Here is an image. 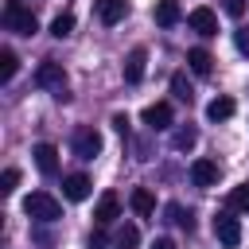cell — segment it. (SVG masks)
Instances as JSON below:
<instances>
[{
  "label": "cell",
  "mask_w": 249,
  "mask_h": 249,
  "mask_svg": "<svg viewBox=\"0 0 249 249\" xmlns=\"http://www.w3.org/2000/svg\"><path fill=\"white\" fill-rule=\"evenodd\" d=\"M23 214L35 218V222H58L62 218V202L54 195H47V191H31L23 198Z\"/></svg>",
  "instance_id": "cell-1"
},
{
  "label": "cell",
  "mask_w": 249,
  "mask_h": 249,
  "mask_svg": "<svg viewBox=\"0 0 249 249\" xmlns=\"http://www.w3.org/2000/svg\"><path fill=\"white\" fill-rule=\"evenodd\" d=\"M35 82H39L43 89H54V97H58V101H70V93H66V70H62V62H54V58L39 62V70H35Z\"/></svg>",
  "instance_id": "cell-2"
},
{
  "label": "cell",
  "mask_w": 249,
  "mask_h": 249,
  "mask_svg": "<svg viewBox=\"0 0 249 249\" xmlns=\"http://www.w3.org/2000/svg\"><path fill=\"white\" fill-rule=\"evenodd\" d=\"M4 27L8 31H16V35H35L39 31V19H35V12H27V8H19L16 0L4 8Z\"/></svg>",
  "instance_id": "cell-3"
},
{
  "label": "cell",
  "mask_w": 249,
  "mask_h": 249,
  "mask_svg": "<svg viewBox=\"0 0 249 249\" xmlns=\"http://www.w3.org/2000/svg\"><path fill=\"white\" fill-rule=\"evenodd\" d=\"M214 237H218L226 249H237V245H241V222L233 218V210H218V214H214Z\"/></svg>",
  "instance_id": "cell-4"
},
{
  "label": "cell",
  "mask_w": 249,
  "mask_h": 249,
  "mask_svg": "<svg viewBox=\"0 0 249 249\" xmlns=\"http://www.w3.org/2000/svg\"><path fill=\"white\" fill-rule=\"evenodd\" d=\"M101 148H105V140H101L97 128L82 124V128L74 132V156H78V160H93V156H101Z\"/></svg>",
  "instance_id": "cell-5"
},
{
  "label": "cell",
  "mask_w": 249,
  "mask_h": 249,
  "mask_svg": "<svg viewBox=\"0 0 249 249\" xmlns=\"http://www.w3.org/2000/svg\"><path fill=\"white\" fill-rule=\"evenodd\" d=\"M140 121H144L152 132H160V128H171V124H175V109H171L167 101H152V105L140 113Z\"/></svg>",
  "instance_id": "cell-6"
},
{
  "label": "cell",
  "mask_w": 249,
  "mask_h": 249,
  "mask_svg": "<svg viewBox=\"0 0 249 249\" xmlns=\"http://www.w3.org/2000/svg\"><path fill=\"white\" fill-rule=\"evenodd\" d=\"M124 82L128 86H136V82H144V70H148V51L144 47H132L128 54H124Z\"/></svg>",
  "instance_id": "cell-7"
},
{
  "label": "cell",
  "mask_w": 249,
  "mask_h": 249,
  "mask_svg": "<svg viewBox=\"0 0 249 249\" xmlns=\"http://www.w3.org/2000/svg\"><path fill=\"white\" fill-rule=\"evenodd\" d=\"M218 175H222V167H218L214 160H195V163H191V183L202 187V191L218 187Z\"/></svg>",
  "instance_id": "cell-8"
},
{
  "label": "cell",
  "mask_w": 249,
  "mask_h": 249,
  "mask_svg": "<svg viewBox=\"0 0 249 249\" xmlns=\"http://www.w3.org/2000/svg\"><path fill=\"white\" fill-rule=\"evenodd\" d=\"M93 16L105 27H113V23H121L128 16V0H93Z\"/></svg>",
  "instance_id": "cell-9"
},
{
  "label": "cell",
  "mask_w": 249,
  "mask_h": 249,
  "mask_svg": "<svg viewBox=\"0 0 249 249\" xmlns=\"http://www.w3.org/2000/svg\"><path fill=\"white\" fill-rule=\"evenodd\" d=\"M187 23H191V31H198L202 39L218 35V16H214L210 8H191V12H187Z\"/></svg>",
  "instance_id": "cell-10"
},
{
  "label": "cell",
  "mask_w": 249,
  "mask_h": 249,
  "mask_svg": "<svg viewBox=\"0 0 249 249\" xmlns=\"http://www.w3.org/2000/svg\"><path fill=\"white\" fill-rule=\"evenodd\" d=\"M89 191H93V183H89V175H82V171H74V175L62 179V195H66L70 202H86Z\"/></svg>",
  "instance_id": "cell-11"
},
{
  "label": "cell",
  "mask_w": 249,
  "mask_h": 249,
  "mask_svg": "<svg viewBox=\"0 0 249 249\" xmlns=\"http://www.w3.org/2000/svg\"><path fill=\"white\" fill-rule=\"evenodd\" d=\"M117 218H121V198L109 191V195L97 198V206H93V222H97V226H109V222H117Z\"/></svg>",
  "instance_id": "cell-12"
},
{
  "label": "cell",
  "mask_w": 249,
  "mask_h": 249,
  "mask_svg": "<svg viewBox=\"0 0 249 249\" xmlns=\"http://www.w3.org/2000/svg\"><path fill=\"white\" fill-rule=\"evenodd\" d=\"M187 66H191L198 78H210V74H214V54H210L206 47H191V51H187Z\"/></svg>",
  "instance_id": "cell-13"
},
{
  "label": "cell",
  "mask_w": 249,
  "mask_h": 249,
  "mask_svg": "<svg viewBox=\"0 0 249 249\" xmlns=\"http://www.w3.org/2000/svg\"><path fill=\"white\" fill-rule=\"evenodd\" d=\"M31 156H35V167H39L43 175H54V171H58V148H54V144H35Z\"/></svg>",
  "instance_id": "cell-14"
},
{
  "label": "cell",
  "mask_w": 249,
  "mask_h": 249,
  "mask_svg": "<svg viewBox=\"0 0 249 249\" xmlns=\"http://www.w3.org/2000/svg\"><path fill=\"white\" fill-rule=\"evenodd\" d=\"M179 16H183L179 0H156V8H152V19H156L160 27H175V23H179Z\"/></svg>",
  "instance_id": "cell-15"
},
{
  "label": "cell",
  "mask_w": 249,
  "mask_h": 249,
  "mask_svg": "<svg viewBox=\"0 0 249 249\" xmlns=\"http://www.w3.org/2000/svg\"><path fill=\"white\" fill-rule=\"evenodd\" d=\"M128 206H132L140 218H148V214H156V195H152L148 187H136V191L128 195Z\"/></svg>",
  "instance_id": "cell-16"
},
{
  "label": "cell",
  "mask_w": 249,
  "mask_h": 249,
  "mask_svg": "<svg viewBox=\"0 0 249 249\" xmlns=\"http://www.w3.org/2000/svg\"><path fill=\"white\" fill-rule=\"evenodd\" d=\"M195 144H198V128H195V124H179V128L171 132V148H175V152H191Z\"/></svg>",
  "instance_id": "cell-17"
},
{
  "label": "cell",
  "mask_w": 249,
  "mask_h": 249,
  "mask_svg": "<svg viewBox=\"0 0 249 249\" xmlns=\"http://www.w3.org/2000/svg\"><path fill=\"white\" fill-rule=\"evenodd\" d=\"M233 113H237V101H233V97H214V101L206 105V117H210V121H230Z\"/></svg>",
  "instance_id": "cell-18"
},
{
  "label": "cell",
  "mask_w": 249,
  "mask_h": 249,
  "mask_svg": "<svg viewBox=\"0 0 249 249\" xmlns=\"http://www.w3.org/2000/svg\"><path fill=\"white\" fill-rule=\"evenodd\" d=\"M16 70H19L16 51H12V47H0V82H12V78H16Z\"/></svg>",
  "instance_id": "cell-19"
},
{
  "label": "cell",
  "mask_w": 249,
  "mask_h": 249,
  "mask_svg": "<svg viewBox=\"0 0 249 249\" xmlns=\"http://www.w3.org/2000/svg\"><path fill=\"white\" fill-rule=\"evenodd\" d=\"M226 206H230V210H237V214H249V183H237V187L230 191Z\"/></svg>",
  "instance_id": "cell-20"
},
{
  "label": "cell",
  "mask_w": 249,
  "mask_h": 249,
  "mask_svg": "<svg viewBox=\"0 0 249 249\" xmlns=\"http://www.w3.org/2000/svg\"><path fill=\"white\" fill-rule=\"evenodd\" d=\"M70 31H74V12H58V16L51 19V35H54V39H66Z\"/></svg>",
  "instance_id": "cell-21"
},
{
  "label": "cell",
  "mask_w": 249,
  "mask_h": 249,
  "mask_svg": "<svg viewBox=\"0 0 249 249\" xmlns=\"http://www.w3.org/2000/svg\"><path fill=\"white\" fill-rule=\"evenodd\" d=\"M167 214H171V222H175L179 230H187V233L195 230V214H191V210H183L179 202H171V206H167Z\"/></svg>",
  "instance_id": "cell-22"
},
{
  "label": "cell",
  "mask_w": 249,
  "mask_h": 249,
  "mask_svg": "<svg viewBox=\"0 0 249 249\" xmlns=\"http://www.w3.org/2000/svg\"><path fill=\"white\" fill-rule=\"evenodd\" d=\"M171 93H175L179 101H191V97H195V93H191V82H187V74H183V70H175V74H171Z\"/></svg>",
  "instance_id": "cell-23"
},
{
  "label": "cell",
  "mask_w": 249,
  "mask_h": 249,
  "mask_svg": "<svg viewBox=\"0 0 249 249\" xmlns=\"http://www.w3.org/2000/svg\"><path fill=\"white\" fill-rule=\"evenodd\" d=\"M140 245V230L136 226H121V233H117V249H136Z\"/></svg>",
  "instance_id": "cell-24"
},
{
  "label": "cell",
  "mask_w": 249,
  "mask_h": 249,
  "mask_svg": "<svg viewBox=\"0 0 249 249\" xmlns=\"http://www.w3.org/2000/svg\"><path fill=\"white\" fill-rule=\"evenodd\" d=\"M16 187H19V167H4V175H0V191L12 195Z\"/></svg>",
  "instance_id": "cell-25"
},
{
  "label": "cell",
  "mask_w": 249,
  "mask_h": 249,
  "mask_svg": "<svg viewBox=\"0 0 249 249\" xmlns=\"http://www.w3.org/2000/svg\"><path fill=\"white\" fill-rule=\"evenodd\" d=\"M86 245H89V249H105V245H109V233H105V226H97V230H89V237H86Z\"/></svg>",
  "instance_id": "cell-26"
},
{
  "label": "cell",
  "mask_w": 249,
  "mask_h": 249,
  "mask_svg": "<svg viewBox=\"0 0 249 249\" xmlns=\"http://www.w3.org/2000/svg\"><path fill=\"white\" fill-rule=\"evenodd\" d=\"M222 8H226V16H233V19L245 16V0H222Z\"/></svg>",
  "instance_id": "cell-27"
},
{
  "label": "cell",
  "mask_w": 249,
  "mask_h": 249,
  "mask_svg": "<svg viewBox=\"0 0 249 249\" xmlns=\"http://www.w3.org/2000/svg\"><path fill=\"white\" fill-rule=\"evenodd\" d=\"M109 124H113L121 136H128V113H113V121H109Z\"/></svg>",
  "instance_id": "cell-28"
},
{
  "label": "cell",
  "mask_w": 249,
  "mask_h": 249,
  "mask_svg": "<svg viewBox=\"0 0 249 249\" xmlns=\"http://www.w3.org/2000/svg\"><path fill=\"white\" fill-rule=\"evenodd\" d=\"M233 43H237V51L241 54H249V31L241 27V31H233Z\"/></svg>",
  "instance_id": "cell-29"
},
{
  "label": "cell",
  "mask_w": 249,
  "mask_h": 249,
  "mask_svg": "<svg viewBox=\"0 0 249 249\" xmlns=\"http://www.w3.org/2000/svg\"><path fill=\"white\" fill-rule=\"evenodd\" d=\"M152 249H175V241H171V237H156V241H152Z\"/></svg>",
  "instance_id": "cell-30"
}]
</instances>
